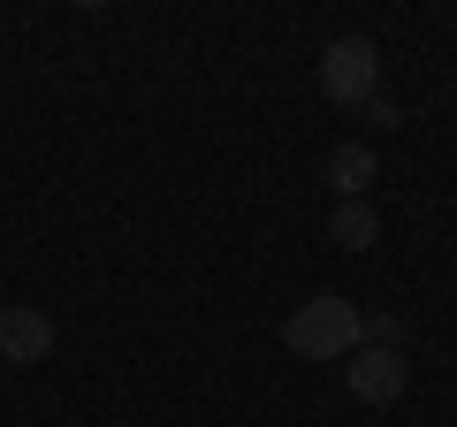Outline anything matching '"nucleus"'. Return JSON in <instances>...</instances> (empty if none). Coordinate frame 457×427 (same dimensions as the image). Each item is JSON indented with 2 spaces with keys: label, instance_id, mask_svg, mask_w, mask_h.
<instances>
[{
  "label": "nucleus",
  "instance_id": "1",
  "mask_svg": "<svg viewBox=\"0 0 457 427\" xmlns=\"http://www.w3.org/2000/svg\"><path fill=\"white\" fill-rule=\"evenodd\" d=\"M282 336H290L297 359H320L328 366V359H351V351L366 344V313L351 306V297L320 290V297H305V306L290 313V329H282Z\"/></svg>",
  "mask_w": 457,
  "mask_h": 427
},
{
  "label": "nucleus",
  "instance_id": "2",
  "mask_svg": "<svg viewBox=\"0 0 457 427\" xmlns=\"http://www.w3.org/2000/svg\"><path fill=\"white\" fill-rule=\"evenodd\" d=\"M320 92L336 99V107H366V99H381V46H374V38H336V46L320 54Z\"/></svg>",
  "mask_w": 457,
  "mask_h": 427
},
{
  "label": "nucleus",
  "instance_id": "3",
  "mask_svg": "<svg viewBox=\"0 0 457 427\" xmlns=\"http://www.w3.org/2000/svg\"><path fill=\"white\" fill-rule=\"evenodd\" d=\"M343 381H351L359 405H396V397L411 389V359L404 351H381V344H359L351 366H343Z\"/></svg>",
  "mask_w": 457,
  "mask_h": 427
},
{
  "label": "nucleus",
  "instance_id": "4",
  "mask_svg": "<svg viewBox=\"0 0 457 427\" xmlns=\"http://www.w3.org/2000/svg\"><path fill=\"white\" fill-rule=\"evenodd\" d=\"M54 351V321L38 306H8L0 313V359L8 366H31V359H46Z\"/></svg>",
  "mask_w": 457,
  "mask_h": 427
},
{
  "label": "nucleus",
  "instance_id": "5",
  "mask_svg": "<svg viewBox=\"0 0 457 427\" xmlns=\"http://www.w3.org/2000/svg\"><path fill=\"white\" fill-rule=\"evenodd\" d=\"M374 146H336L328 153V183H336V198H366V183H374Z\"/></svg>",
  "mask_w": 457,
  "mask_h": 427
},
{
  "label": "nucleus",
  "instance_id": "6",
  "mask_svg": "<svg viewBox=\"0 0 457 427\" xmlns=\"http://www.w3.org/2000/svg\"><path fill=\"white\" fill-rule=\"evenodd\" d=\"M328 237H336L343 252H366V245H381V214L366 206V198H343L336 222H328Z\"/></svg>",
  "mask_w": 457,
  "mask_h": 427
},
{
  "label": "nucleus",
  "instance_id": "7",
  "mask_svg": "<svg viewBox=\"0 0 457 427\" xmlns=\"http://www.w3.org/2000/svg\"><path fill=\"white\" fill-rule=\"evenodd\" d=\"M366 344H381V351H404V321H396V313H374V321H366Z\"/></svg>",
  "mask_w": 457,
  "mask_h": 427
},
{
  "label": "nucleus",
  "instance_id": "8",
  "mask_svg": "<svg viewBox=\"0 0 457 427\" xmlns=\"http://www.w3.org/2000/svg\"><path fill=\"white\" fill-rule=\"evenodd\" d=\"M366 115H374V130H396V122H404V115H396V99H366Z\"/></svg>",
  "mask_w": 457,
  "mask_h": 427
},
{
  "label": "nucleus",
  "instance_id": "9",
  "mask_svg": "<svg viewBox=\"0 0 457 427\" xmlns=\"http://www.w3.org/2000/svg\"><path fill=\"white\" fill-rule=\"evenodd\" d=\"M0 313H8V306H0Z\"/></svg>",
  "mask_w": 457,
  "mask_h": 427
},
{
  "label": "nucleus",
  "instance_id": "10",
  "mask_svg": "<svg viewBox=\"0 0 457 427\" xmlns=\"http://www.w3.org/2000/svg\"><path fill=\"white\" fill-rule=\"evenodd\" d=\"M450 267H457V260H450Z\"/></svg>",
  "mask_w": 457,
  "mask_h": 427
}]
</instances>
